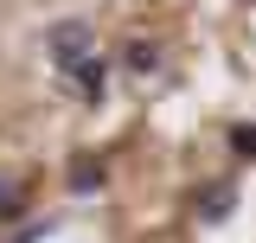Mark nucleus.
I'll return each mask as SVG.
<instances>
[{
  "label": "nucleus",
  "mask_w": 256,
  "mask_h": 243,
  "mask_svg": "<svg viewBox=\"0 0 256 243\" xmlns=\"http://www.w3.org/2000/svg\"><path fill=\"white\" fill-rule=\"evenodd\" d=\"M45 52H52V64H58V70H70V64L84 58V52H96V32L84 26V20H64V26H52Z\"/></svg>",
  "instance_id": "1"
},
{
  "label": "nucleus",
  "mask_w": 256,
  "mask_h": 243,
  "mask_svg": "<svg viewBox=\"0 0 256 243\" xmlns=\"http://www.w3.org/2000/svg\"><path fill=\"white\" fill-rule=\"evenodd\" d=\"M64 77H70V84L84 90V102H102V90H109V70H102V58H96V52H84V58L70 64Z\"/></svg>",
  "instance_id": "2"
},
{
  "label": "nucleus",
  "mask_w": 256,
  "mask_h": 243,
  "mask_svg": "<svg viewBox=\"0 0 256 243\" xmlns=\"http://www.w3.org/2000/svg\"><path fill=\"white\" fill-rule=\"evenodd\" d=\"M230 205H237V192H230V186H212V192L198 198V218H205V224H224Z\"/></svg>",
  "instance_id": "3"
},
{
  "label": "nucleus",
  "mask_w": 256,
  "mask_h": 243,
  "mask_svg": "<svg viewBox=\"0 0 256 243\" xmlns=\"http://www.w3.org/2000/svg\"><path fill=\"white\" fill-rule=\"evenodd\" d=\"M122 64L134 70V77H154V70H160V52H154V45H141V38H134V45H122Z\"/></svg>",
  "instance_id": "4"
},
{
  "label": "nucleus",
  "mask_w": 256,
  "mask_h": 243,
  "mask_svg": "<svg viewBox=\"0 0 256 243\" xmlns=\"http://www.w3.org/2000/svg\"><path fill=\"white\" fill-rule=\"evenodd\" d=\"M20 212H26V180H0V224H13Z\"/></svg>",
  "instance_id": "5"
},
{
  "label": "nucleus",
  "mask_w": 256,
  "mask_h": 243,
  "mask_svg": "<svg viewBox=\"0 0 256 243\" xmlns=\"http://www.w3.org/2000/svg\"><path fill=\"white\" fill-rule=\"evenodd\" d=\"M70 186H77V192L102 186V160H70Z\"/></svg>",
  "instance_id": "6"
},
{
  "label": "nucleus",
  "mask_w": 256,
  "mask_h": 243,
  "mask_svg": "<svg viewBox=\"0 0 256 243\" xmlns=\"http://www.w3.org/2000/svg\"><path fill=\"white\" fill-rule=\"evenodd\" d=\"M230 154L256 160V122H237V128H230Z\"/></svg>",
  "instance_id": "7"
}]
</instances>
